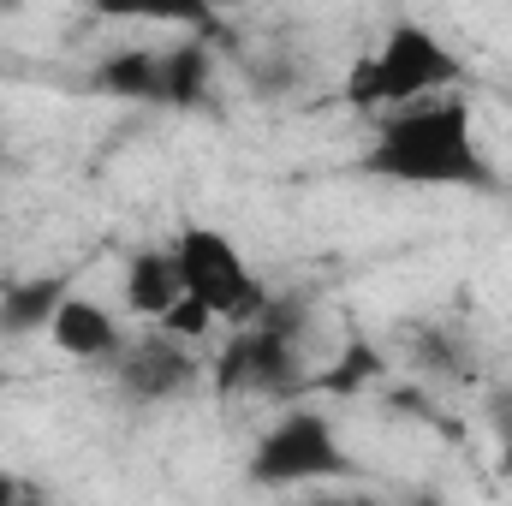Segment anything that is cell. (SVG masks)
Listing matches in <instances>:
<instances>
[{"label":"cell","mask_w":512,"mask_h":506,"mask_svg":"<svg viewBox=\"0 0 512 506\" xmlns=\"http://www.w3.org/2000/svg\"><path fill=\"white\" fill-rule=\"evenodd\" d=\"M352 167L364 179H382V185L501 191V167L489 161V149L477 137V114L465 96H435V102L382 114Z\"/></svg>","instance_id":"obj_1"},{"label":"cell","mask_w":512,"mask_h":506,"mask_svg":"<svg viewBox=\"0 0 512 506\" xmlns=\"http://www.w3.org/2000/svg\"><path fill=\"white\" fill-rule=\"evenodd\" d=\"M310 310L304 298H268L245 328H233L209 364V387L221 399H280L310 405Z\"/></svg>","instance_id":"obj_2"},{"label":"cell","mask_w":512,"mask_h":506,"mask_svg":"<svg viewBox=\"0 0 512 506\" xmlns=\"http://www.w3.org/2000/svg\"><path fill=\"white\" fill-rule=\"evenodd\" d=\"M465 78L471 72H465L459 48H447L429 24L399 18L370 48V60L346 78V102L370 108V114H399V108H417V102H435V96H459Z\"/></svg>","instance_id":"obj_3"},{"label":"cell","mask_w":512,"mask_h":506,"mask_svg":"<svg viewBox=\"0 0 512 506\" xmlns=\"http://www.w3.org/2000/svg\"><path fill=\"white\" fill-rule=\"evenodd\" d=\"M245 477L268 495H292V489H322L334 477H358V459L340 441V423L322 405H286L262 435H256Z\"/></svg>","instance_id":"obj_4"},{"label":"cell","mask_w":512,"mask_h":506,"mask_svg":"<svg viewBox=\"0 0 512 506\" xmlns=\"http://www.w3.org/2000/svg\"><path fill=\"white\" fill-rule=\"evenodd\" d=\"M173 256H179L185 298H191L197 310H209L215 322H227V328H245L256 310L274 298V292L262 286V274L245 262V251H239L221 227H203V221L179 227Z\"/></svg>","instance_id":"obj_5"},{"label":"cell","mask_w":512,"mask_h":506,"mask_svg":"<svg viewBox=\"0 0 512 506\" xmlns=\"http://www.w3.org/2000/svg\"><path fill=\"white\" fill-rule=\"evenodd\" d=\"M197 381H203L197 352L185 340L161 334V328L126 340V352L114 358V387H120V399H131V405H173V399L197 393Z\"/></svg>","instance_id":"obj_6"},{"label":"cell","mask_w":512,"mask_h":506,"mask_svg":"<svg viewBox=\"0 0 512 506\" xmlns=\"http://www.w3.org/2000/svg\"><path fill=\"white\" fill-rule=\"evenodd\" d=\"M48 340L66 352V358H78V364H114L120 352H126V328L96 304V298H84V292H72L66 304H60V316H54V328H48Z\"/></svg>","instance_id":"obj_7"},{"label":"cell","mask_w":512,"mask_h":506,"mask_svg":"<svg viewBox=\"0 0 512 506\" xmlns=\"http://www.w3.org/2000/svg\"><path fill=\"white\" fill-rule=\"evenodd\" d=\"M179 304H185V280H179L173 245H143V251H131V262H126V310L131 316H143V322L161 328Z\"/></svg>","instance_id":"obj_8"},{"label":"cell","mask_w":512,"mask_h":506,"mask_svg":"<svg viewBox=\"0 0 512 506\" xmlns=\"http://www.w3.org/2000/svg\"><path fill=\"white\" fill-rule=\"evenodd\" d=\"M66 298H72V280H66V274L6 280V286H0V340H30V334H48Z\"/></svg>","instance_id":"obj_9"},{"label":"cell","mask_w":512,"mask_h":506,"mask_svg":"<svg viewBox=\"0 0 512 506\" xmlns=\"http://www.w3.org/2000/svg\"><path fill=\"white\" fill-rule=\"evenodd\" d=\"M209 96H215V48L203 36L167 42L161 48V108L197 114V108H209Z\"/></svg>","instance_id":"obj_10"},{"label":"cell","mask_w":512,"mask_h":506,"mask_svg":"<svg viewBox=\"0 0 512 506\" xmlns=\"http://www.w3.org/2000/svg\"><path fill=\"white\" fill-rule=\"evenodd\" d=\"M90 84L114 102H143V108H161V48L137 42V48H114L96 60Z\"/></svg>","instance_id":"obj_11"},{"label":"cell","mask_w":512,"mask_h":506,"mask_svg":"<svg viewBox=\"0 0 512 506\" xmlns=\"http://www.w3.org/2000/svg\"><path fill=\"white\" fill-rule=\"evenodd\" d=\"M411 358H417V370H429L435 381H471L477 376V346L453 322H417L411 328Z\"/></svg>","instance_id":"obj_12"},{"label":"cell","mask_w":512,"mask_h":506,"mask_svg":"<svg viewBox=\"0 0 512 506\" xmlns=\"http://www.w3.org/2000/svg\"><path fill=\"white\" fill-rule=\"evenodd\" d=\"M376 381H387V352L370 334H352V340L340 346V358L316 364L310 393H364V387H376Z\"/></svg>","instance_id":"obj_13"},{"label":"cell","mask_w":512,"mask_h":506,"mask_svg":"<svg viewBox=\"0 0 512 506\" xmlns=\"http://www.w3.org/2000/svg\"><path fill=\"white\" fill-rule=\"evenodd\" d=\"M489 429H495V447H501V471L512 477V381L489 387Z\"/></svg>","instance_id":"obj_14"},{"label":"cell","mask_w":512,"mask_h":506,"mask_svg":"<svg viewBox=\"0 0 512 506\" xmlns=\"http://www.w3.org/2000/svg\"><path fill=\"white\" fill-rule=\"evenodd\" d=\"M298 78V66L286 60V54H256V66H251V84L262 90V96H280L286 84Z\"/></svg>","instance_id":"obj_15"},{"label":"cell","mask_w":512,"mask_h":506,"mask_svg":"<svg viewBox=\"0 0 512 506\" xmlns=\"http://www.w3.org/2000/svg\"><path fill=\"white\" fill-rule=\"evenodd\" d=\"M0 506H48V489L36 477H18V471H0Z\"/></svg>","instance_id":"obj_16"},{"label":"cell","mask_w":512,"mask_h":506,"mask_svg":"<svg viewBox=\"0 0 512 506\" xmlns=\"http://www.w3.org/2000/svg\"><path fill=\"white\" fill-rule=\"evenodd\" d=\"M304 506H382L376 495H364V489H310Z\"/></svg>","instance_id":"obj_17"},{"label":"cell","mask_w":512,"mask_h":506,"mask_svg":"<svg viewBox=\"0 0 512 506\" xmlns=\"http://www.w3.org/2000/svg\"><path fill=\"white\" fill-rule=\"evenodd\" d=\"M393 506H447V501H441L435 489H405V495H399Z\"/></svg>","instance_id":"obj_18"},{"label":"cell","mask_w":512,"mask_h":506,"mask_svg":"<svg viewBox=\"0 0 512 506\" xmlns=\"http://www.w3.org/2000/svg\"><path fill=\"white\" fill-rule=\"evenodd\" d=\"M0 381H6V376H0Z\"/></svg>","instance_id":"obj_19"}]
</instances>
